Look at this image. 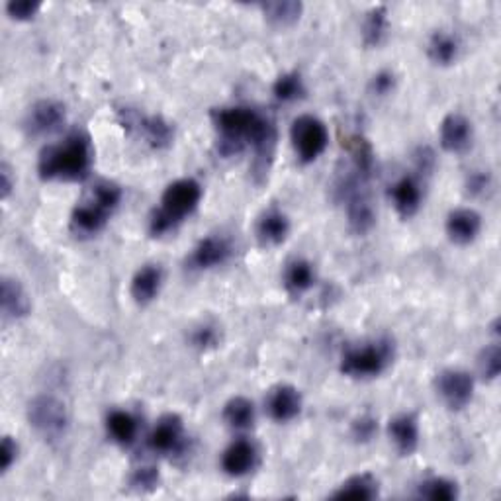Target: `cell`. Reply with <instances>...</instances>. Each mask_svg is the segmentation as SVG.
Wrapping results in <instances>:
<instances>
[{
    "label": "cell",
    "mask_w": 501,
    "mask_h": 501,
    "mask_svg": "<svg viewBox=\"0 0 501 501\" xmlns=\"http://www.w3.org/2000/svg\"><path fill=\"white\" fill-rule=\"evenodd\" d=\"M212 123L217 132V151L224 157L239 155L253 148L255 163L268 169L276 148L275 122L263 112L249 106H225L212 112Z\"/></svg>",
    "instance_id": "6da1fadb"
},
{
    "label": "cell",
    "mask_w": 501,
    "mask_h": 501,
    "mask_svg": "<svg viewBox=\"0 0 501 501\" xmlns=\"http://www.w3.org/2000/svg\"><path fill=\"white\" fill-rule=\"evenodd\" d=\"M92 163L94 149L89 133L75 130L63 141L44 148L38 159V173L41 181L79 183L87 179Z\"/></svg>",
    "instance_id": "7a4b0ae2"
},
{
    "label": "cell",
    "mask_w": 501,
    "mask_h": 501,
    "mask_svg": "<svg viewBox=\"0 0 501 501\" xmlns=\"http://www.w3.org/2000/svg\"><path fill=\"white\" fill-rule=\"evenodd\" d=\"M122 202V188L112 181L94 183L85 198L71 214V232L77 237H90L106 227L110 216Z\"/></svg>",
    "instance_id": "3957f363"
},
{
    "label": "cell",
    "mask_w": 501,
    "mask_h": 501,
    "mask_svg": "<svg viewBox=\"0 0 501 501\" xmlns=\"http://www.w3.org/2000/svg\"><path fill=\"white\" fill-rule=\"evenodd\" d=\"M202 200V186L194 179H179L165 188L159 210L149 219V234L163 237L173 232L186 216H191Z\"/></svg>",
    "instance_id": "277c9868"
},
{
    "label": "cell",
    "mask_w": 501,
    "mask_h": 501,
    "mask_svg": "<svg viewBox=\"0 0 501 501\" xmlns=\"http://www.w3.org/2000/svg\"><path fill=\"white\" fill-rule=\"evenodd\" d=\"M395 357L394 341L388 337H378L367 341L357 347H349L343 352L339 370L349 378L367 380L376 378L390 369Z\"/></svg>",
    "instance_id": "5b68a950"
},
{
    "label": "cell",
    "mask_w": 501,
    "mask_h": 501,
    "mask_svg": "<svg viewBox=\"0 0 501 501\" xmlns=\"http://www.w3.org/2000/svg\"><path fill=\"white\" fill-rule=\"evenodd\" d=\"M30 427L46 441H59L69 427L67 407L54 395H38L28 405Z\"/></svg>",
    "instance_id": "8992f818"
},
{
    "label": "cell",
    "mask_w": 501,
    "mask_h": 501,
    "mask_svg": "<svg viewBox=\"0 0 501 501\" xmlns=\"http://www.w3.org/2000/svg\"><path fill=\"white\" fill-rule=\"evenodd\" d=\"M290 140H292V148L296 151L298 161L301 165H310L313 161H318L323 155V151L327 149L329 145L327 125L319 118L304 114V116H300L292 122Z\"/></svg>",
    "instance_id": "52a82bcc"
},
{
    "label": "cell",
    "mask_w": 501,
    "mask_h": 501,
    "mask_svg": "<svg viewBox=\"0 0 501 501\" xmlns=\"http://www.w3.org/2000/svg\"><path fill=\"white\" fill-rule=\"evenodd\" d=\"M435 390L448 410L461 412L472 402L474 376L461 369L441 370L435 378Z\"/></svg>",
    "instance_id": "ba28073f"
},
{
    "label": "cell",
    "mask_w": 501,
    "mask_h": 501,
    "mask_svg": "<svg viewBox=\"0 0 501 501\" xmlns=\"http://www.w3.org/2000/svg\"><path fill=\"white\" fill-rule=\"evenodd\" d=\"M120 116L123 128L138 130L143 135V140L155 149L166 148L174 138L173 125L161 116H138V114H133L132 110H122Z\"/></svg>",
    "instance_id": "9c48e42d"
},
{
    "label": "cell",
    "mask_w": 501,
    "mask_h": 501,
    "mask_svg": "<svg viewBox=\"0 0 501 501\" xmlns=\"http://www.w3.org/2000/svg\"><path fill=\"white\" fill-rule=\"evenodd\" d=\"M184 423L176 413H166L149 433L148 443L153 453L159 454H176L184 448Z\"/></svg>",
    "instance_id": "30bf717a"
},
{
    "label": "cell",
    "mask_w": 501,
    "mask_h": 501,
    "mask_svg": "<svg viewBox=\"0 0 501 501\" xmlns=\"http://www.w3.org/2000/svg\"><path fill=\"white\" fill-rule=\"evenodd\" d=\"M474 128L464 114L453 112L441 122V132H438V141L446 153L461 155L472 148Z\"/></svg>",
    "instance_id": "8fae6325"
},
{
    "label": "cell",
    "mask_w": 501,
    "mask_h": 501,
    "mask_svg": "<svg viewBox=\"0 0 501 501\" xmlns=\"http://www.w3.org/2000/svg\"><path fill=\"white\" fill-rule=\"evenodd\" d=\"M65 123V106L57 100H39L28 110L26 132L34 138L57 132Z\"/></svg>",
    "instance_id": "7c38bea8"
},
{
    "label": "cell",
    "mask_w": 501,
    "mask_h": 501,
    "mask_svg": "<svg viewBox=\"0 0 501 501\" xmlns=\"http://www.w3.org/2000/svg\"><path fill=\"white\" fill-rule=\"evenodd\" d=\"M265 405L270 420L278 423H288L296 420L301 412V394L294 386L278 384L275 388L268 390Z\"/></svg>",
    "instance_id": "4fadbf2b"
},
{
    "label": "cell",
    "mask_w": 501,
    "mask_h": 501,
    "mask_svg": "<svg viewBox=\"0 0 501 501\" xmlns=\"http://www.w3.org/2000/svg\"><path fill=\"white\" fill-rule=\"evenodd\" d=\"M232 253V243L225 237L210 235L204 237L202 242H198V245L192 249L191 259H188V265L194 270H210L225 265Z\"/></svg>",
    "instance_id": "5bb4252c"
},
{
    "label": "cell",
    "mask_w": 501,
    "mask_h": 501,
    "mask_svg": "<svg viewBox=\"0 0 501 501\" xmlns=\"http://www.w3.org/2000/svg\"><path fill=\"white\" fill-rule=\"evenodd\" d=\"M482 232V216L472 208H456L446 217V235L456 245H470Z\"/></svg>",
    "instance_id": "9a60e30c"
},
{
    "label": "cell",
    "mask_w": 501,
    "mask_h": 501,
    "mask_svg": "<svg viewBox=\"0 0 501 501\" xmlns=\"http://www.w3.org/2000/svg\"><path fill=\"white\" fill-rule=\"evenodd\" d=\"M259 451L255 443H250L249 438H239L229 445L222 454V468L227 476L242 478L247 476L250 470L257 466Z\"/></svg>",
    "instance_id": "2e32d148"
},
{
    "label": "cell",
    "mask_w": 501,
    "mask_h": 501,
    "mask_svg": "<svg viewBox=\"0 0 501 501\" xmlns=\"http://www.w3.org/2000/svg\"><path fill=\"white\" fill-rule=\"evenodd\" d=\"M388 437L402 456H412L420 446V423L413 413H400L388 423Z\"/></svg>",
    "instance_id": "e0dca14e"
},
{
    "label": "cell",
    "mask_w": 501,
    "mask_h": 501,
    "mask_svg": "<svg viewBox=\"0 0 501 501\" xmlns=\"http://www.w3.org/2000/svg\"><path fill=\"white\" fill-rule=\"evenodd\" d=\"M390 200L403 219L415 216L420 212L421 200H423V191L421 184L413 176H402L400 181H395L390 186Z\"/></svg>",
    "instance_id": "ac0fdd59"
},
{
    "label": "cell",
    "mask_w": 501,
    "mask_h": 501,
    "mask_svg": "<svg viewBox=\"0 0 501 501\" xmlns=\"http://www.w3.org/2000/svg\"><path fill=\"white\" fill-rule=\"evenodd\" d=\"M163 286V268L159 265H143L132 278V298L135 304L145 306L159 296Z\"/></svg>",
    "instance_id": "d6986e66"
},
{
    "label": "cell",
    "mask_w": 501,
    "mask_h": 501,
    "mask_svg": "<svg viewBox=\"0 0 501 501\" xmlns=\"http://www.w3.org/2000/svg\"><path fill=\"white\" fill-rule=\"evenodd\" d=\"M288 234H290V219L284 212L276 210V208H273V210H268L259 217L257 239L260 242V245L265 247L282 245L286 242Z\"/></svg>",
    "instance_id": "ffe728a7"
},
{
    "label": "cell",
    "mask_w": 501,
    "mask_h": 501,
    "mask_svg": "<svg viewBox=\"0 0 501 501\" xmlns=\"http://www.w3.org/2000/svg\"><path fill=\"white\" fill-rule=\"evenodd\" d=\"M0 306H3V313L8 319H22L30 313V298L24 286L20 284L16 278H3V286H0Z\"/></svg>",
    "instance_id": "44dd1931"
},
{
    "label": "cell",
    "mask_w": 501,
    "mask_h": 501,
    "mask_svg": "<svg viewBox=\"0 0 501 501\" xmlns=\"http://www.w3.org/2000/svg\"><path fill=\"white\" fill-rule=\"evenodd\" d=\"M427 55L438 67H448L456 63L458 55H461V41L453 34V31L438 30L429 38L427 44Z\"/></svg>",
    "instance_id": "7402d4cb"
},
{
    "label": "cell",
    "mask_w": 501,
    "mask_h": 501,
    "mask_svg": "<svg viewBox=\"0 0 501 501\" xmlns=\"http://www.w3.org/2000/svg\"><path fill=\"white\" fill-rule=\"evenodd\" d=\"M380 496L378 478L370 472L354 474L344 480V482L331 494L335 499H374Z\"/></svg>",
    "instance_id": "603a6c76"
},
{
    "label": "cell",
    "mask_w": 501,
    "mask_h": 501,
    "mask_svg": "<svg viewBox=\"0 0 501 501\" xmlns=\"http://www.w3.org/2000/svg\"><path fill=\"white\" fill-rule=\"evenodd\" d=\"M282 282H284V288L288 290V294L301 296L316 284V270H313V265L310 260L294 259L286 265Z\"/></svg>",
    "instance_id": "cb8c5ba5"
},
{
    "label": "cell",
    "mask_w": 501,
    "mask_h": 501,
    "mask_svg": "<svg viewBox=\"0 0 501 501\" xmlns=\"http://www.w3.org/2000/svg\"><path fill=\"white\" fill-rule=\"evenodd\" d=\"M106 431L114 443L130 446L138 438V420L123 410H114L106 417Z\"/></svg>",
    "instance_id": "d4e9b609"
},
{
    "label": "cell",
    "mask_w": 501,
    "mask_h": 501,
    "mask_svg": "<svg viewBox=\"0 0 501 501\" xmlns=\"http://www.w3.org/2000/svg\"><path fill=\"white\" fill-rule=\"evenodd\" d=\"M260 10H263V14L270 26L290 28L301 18L304 4L296 3V0H278V3L260 4Z\"/></svg>",
    "instance_id": "484cf974"
},
{
    "label": "cell",
    "mask_w": 501,
    "mask_h": 501,
    "mask_svg": "<svg viewBox=\"0 0 501 501\" xmlns=\"http://www.w3.org/2000/svg\"><path fill=\"white\" fill-rule=\"evenodd\" d=\"M224 421L234 431H247L255 423V405L243 395H235L224 405Z\"/></svg>",
    "instance_id": "4316f807"
},
{
    "label": "cell",
    "mask_w": 501,
    "mask_h": 501,
    "mask_svg": "<svg viewBox=\"0 0 501 501\" xmlns=\"http://www.w3.org/2000/svg\"><path fill=\"white\" fill-rule=\"evenodd\" d=\"M386 34H388V8L374 6L370 8L362 22V41L367 47H378Z\"/></svg>",
    "instance_id": "83f0119b"
},
{
    "label": "cell",
    "mask_w": 501,
    "mask_h": 501,
    "mask_svg": "<svg viewBox=\"0 0 501 501\" xmlns=\"http://www.w3.org/2000/svg\"><path fill=\"white\" fill-rule=\"evenodd\" d=\"M347 149L351 155L354 173H357L361 179L367 181L374 169V149L370 141L362 138V135H352V138H349Z\"/></svg>",
    "instance_id": "f1b7e54d"
},
{
    "label": "cell",
    "mask_w": 501,
    "mask_h": 501,
    "mask_svg": "<svg viewBox=\"0 0 501 501\" xmlns=\"http://www.w3.org/2000/svg\"><path fill=\"white\" fill-rule=\"evenodd\" d=\"M275 98L280 102H296L306 97V85L300 72L290 71L280 75L273 85Z\"/></svg>",
    "instance_id": "f546056e"
},
{
    "label": "cell",
    "mask_w": 501,
    "mask_h": 501,
    "mask_svg": "<svg viewBox=\"0 0 501 501\" xmlns=\"http://www.w3.org/2000/svg\"><path fill=\"white\" fill-rule=\"evenodd\" d=\"M417 497L431 501H453L458 497V486L448 478H429L417 488Z\"/></svg>",
    "instance_id": "4dcf8cb0"
},
{
    "label": "cell",
    "mask_w": 501,
    "mask_h": 501,
    "mask_svg": "<svg viewBox=\"0 0 501 501\" xmlns=\"http://www.w3.org/2000/svg\"><path fill=\"white\" fill-rule=\"evenodd\" d=\"M478 372L484 380L492 382L501 372V349L499 344H489L478 357Z\"/></svg>",
    "instance_id": "1f68e13d"
},
{
    "label": "cell",
    "mask_w": 501,
    "mask_h": 501,
    "mask_svg": "<svg viewBox=\"0 0 501 501\" xmlns=\"http://www.w3.org/2000/svg\"><path fill=\"white\" fill-rule=\"evenodd\" d=\"M130 486L141 494L151 492V489L159 486V472H157L155 466L135 468L130 476Z\"/></svg>",
    "instance_id": "d6a6232c"
},
{
    "label": "cell",
    "mask_w": 501,
    "mask_h": 501,
    "mask_svg": "<svg viewBox=\"0 0 501 501\" xmlns=\"http://www.w3.org/2000/svg\"><path fill=\"white\" fill-rule=\"evenodd\" d=\"M191 343H192V347L200 349V351H208V349L217 347V343H219L217 327L210 326V323H202V326H198L196 329H192Z\"/></svg>",
    "instance_id": "836d02e7"
},
{
    "label": "cell",
    "mask_w": 501,
    "mask_h": 501,
    "mask_svg": "<svg viewBox=\"0 0 501 501\" xmlns=\"http://www.w3.org/2000/svg\"><path fill=\"white\" fill-rule=\"evenodd\" d=\"M41 8V3L38 0H10L6 4V13L13 20H18V22H26V20H31Z\"/></svg>",
    "instance_id": "e575fe53"
},
{
    "label": "cell",
    "mask_w": 501,
    "mask_h": 501,
    "mask_svg": "<svg viewBox=\"0 0 501 501\" xmlns=\"http://www.w3.org/2000/svg\"><path fill=\"white\" fill-rule=\"evenodd\" d=\"M395 89V75L392 71H380L370 79V92L374 97H388Z\"/></svg>",
    "instance_id": "d590c367"
},
{
    "label": "cell",
    "mask_w": 501,
    "mask_h": 501,
    "mask_svg": "<svg viewBox=\"0 0 501 501\" xmlns=\"http://www.w3.org/2000/svg\"><path fill=\"white\" fill-rule=\"evenodd\" d=\"M376 431H378V425H376V420L370 415H362L352 421V437L361 443L370 441Z\"/></svg>",
    "instance_id": "8d00e7d4"
},
{
    "label": "cell",
    "mask_w": 501,
    "mask_h": 501,
    "mask_svg": "<svg viewBox=\"0 0 501 501\" xmlns=\"http://www.w3.org/2000/svg\"><path fill=\"white\" fill-rule=\"evenodd\" d=\"M489 186H492V176L488 171H472L468 174L466 188L472 196H482L489 191Z\"/></svg>",
    "instance_id": "74e56055"
},
{
    "label": "cell",
    "mask_w": 501,
    "mask_h": 501,
    "mask_svg": "<svg viewBox=\"0 0 501 501\" xmlns=\"http://www.w3.org/2000/svg\"><path fill=\"white\" fill-rule=\"evenodd\" d=\"M18 458V443L13 437H3V445H0V468L3 472H8Z\"/></svg>",
    "instance_id": "f35d334b"
},
{
    "label": "cell",
    "mask_w": 501,
    "mask_h": 501,
    "mask_svg": "<svg viewBox=\"0 0 501 501\" xmlns=\"http://www.w3.org/2000/svg\"><path fill=\"white\" fill-rule=\"evenodd\" d=\"M14 186H16V179L13 174V169H10L6 163H3V166H0V198L8 200V196L13 194Z\"/></svg>",
    "instance_id": "ab89813d"
},
{
    "label": "cell",
    "mask_w": 501,
    "mask_h": 501,
    "mask_svg": "<svg viewBox=\"0 0 501 501\" xmlns=\"http://www.w3.org/2000/svg\"><path fill=\"white\" fill-rule=\"evenodd\" d=\"M415 161H417V166H420V171L421 173H427V171H431L433 169V165H435V155L429 148H420L415 153Z\"/></svg>",
    "instance_id": "60d3db41"
}]
</instances>
